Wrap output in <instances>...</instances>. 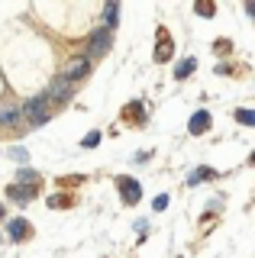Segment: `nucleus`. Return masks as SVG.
Masks as SVG:
<instances>
[{
	"instance_id": "nucleus-1",
	"label": "nucleus",
	"mask_w": 255,
	"mask_h": 258,
	"mask_svg": "<svg viewBox=\"0 0 255 258\" xmlns=\"http://www.w3.org/2000/svg\"><path fill=\"white\" fill-rule=\"evenodd\" d=\"M23 113H26V116L33 119V126H42V123H49L52 110H49V100H45V94L33 97V100H29L26 107H23Z\"/></svg>"
},
{
	"instance_id": "nucleus-2",
	"label": "nucleus",
	"mask_w": 255,
	"mask_h": 258,
	"mask_svg": "<svg viewBox=\"0 0 255 258\" xmlns=\"http://www.w3.org/2000/svg\"><path fill=\"white\" fill-rule=\"evenodd\" d=\"M71 81L68 78H55L52 84H49V91H45V100H55V103H65V100H71Z\"/></svg>"
},
{
	"instance_id": "nucleus-3",
	"label": "nucleus",
	"mask_w": 255,
	"mask_h": 258,
	"mask_svg": "<svg viewBox=\"0 0 255 258\" xmlns=\"http://www.w3.org/2000/svg\"><path fill=\"white\" fill-rule=\"evenodd\" d=\"M110 42H113V36H110L107 29H97L91 36V42H87V55H91V58H94V55H97V58H100V55H107L110 52Z\"/></svg>"
},
{
	"instance_id": "nucleus-4",
	"label": "nucleus",
	"mask_w": 255,
	"mask_h": 258,
	"mask_svg": "<svg viewBox=\"0 0 255 258\" xmlns=\"http://www.w3.org/2000/svg\"><path fill=\"white\" fill-rule=\"evenodd\" d=\"M87 71H91V58H84V55H78V58H68L65 64V75L61 78H68V81H81Z\"/></svg>"
},
{
	"instance_id": "nucleus-5",
	"label": "nucleus",
	"mask_w": 255,
	"mask_h": 258,
	"mask_svg": "<svg viewBox=\"0 0 255 258\" xmlns=\"http://www.w3.org/2000/svg\"><path fill=\"white\" fill-rule=\"evenodd\" d=\"M207 129H210V113L207 110L194 113V116H190V133H207Z\"/></svg>"
},
{
	"instance_id": "nucleus-6",
	"label": "nucleus",
	"mask_w": 255,
	"mask_h": 258,
	"mask_svg": "<svg viewBox=\"0 0 255 258\" xmlns=\"http://www.w3.org/2000/svg\"><path fill=\"white\" fill-rule=\"evenodd\" d=\"M116 26V4H107V7H103V29H113Z\"/></svg>"
},
{
	"instance_id": "nucleus-7",
	"label": "nucleus",
	"mask_w": 255,
	"mask_h": 258,
	"mask_svg": "<svg viewBox=\"0 0 255 258\" xmlns=\"http://www.w3.org/2000/svg\"><path fill=\"white\" fill-rule=\"evenodd\" d=\"M20 116H23V110H20V107H7L4 113H0V123H17Z\"/></svg>"
},
{
	"instance_id": "nucleus-8",
	"label": "nucleus",
	"mask_w": 255,
	"mask_h": 258,
	"mask_svg": "<svg viewBox=\"0 0 255 258\" xmlns=\"http://www.w3.org/2000/svg\"><path fill=\"white\" fill-rule=\"evenodd\" d=\"M26 229H29V226L23 223V220H13V223H10V236H13V239H23V236H26Z\"/></svg>"
},
{
	"instance_id": "nucleus-9",
	"label": "nucleus",
	"mask_w": 255,
	"mask_h": 258,
	"mask_svg": "<svg viewBox=\"0 0 255 258\" xmlns=\"http://www.w3.org/2000/svg\"><path fill=\"white\" fill-rule=\"evenodd\" d=\"M10 197L13 200H29V197H33V187H20V184H17V187H10Z\"/></svg>"
},
{
	"instance_id": "nucleus-10",
	"label": "nucleus",
	"mask_w": 255,
	"mask_h": 258,
	"mask_svg": "<svg viewBox=\"0 0 255 258\" xmlns=\"http://www.w3.org/2000/svg\"><path fill=\"white\" fill-rule=\"evenodd\" d=\"M190 71H194V58H184V61L178 64V71H174V75H178V78H187Z\"/></svg>"
},
{
	"instance_id": "nucleus-11",
	"label": "nucleus",
	"mask_w": 255,
	"mask_h": 258,
	"mask_svg": "<svg viewBox=\"0 0 255 258\" xmlns=\"http://www.w3.org/2000/svg\"><path fill=\"white\" fill-rule=\"evenodd\" d=\"M236 119H239V123L255 126V110H236Z\"/></svg>"
},
{
	"instance_id": "nucleus-12",
	"label": "nucleus",
	"mask_w": 255,
	"mask_h": 258,
	"mask_svg": "<svg viewBox=\"0 0 255 258\" xmlns=\"http://www.w3.org/2000/svg\"><path fill=\"white\" fill-rule=\"evenodd\" d=\"M210 177H213L210 168H201V171H194V174H190V184H197V181H210Z\"/></svg>"
},
{
	"instance_id": "nucleus-13",
	"label": "nucleus",
	"mask_w": 255,
	"mask_h": 258,
	"mask_svg": "<svg viewBox=\"0 0 255 258\" xmlns=\"http://www.w3.org/2000/svg\"><path fill=\"white\" fill-rule=\"evenodd\" d=\"M123 190H126V197H130V200H139V184L123 181Z\"/></svg>"
},
{
	"instance_id": "nucleus-14",
	"label": "nucleus",
	"mask_w": 255,
	"mask_h": 258,
	"mask_svg": "<svg viewBox=\"0 0 255 258\" xmlns=\"http://www.w3.org/2000/svg\"><path fill=\"white\" fill-rule=\"evenodd\" d=\"M20 181H23V184H26V187H29V184L36 181V171H20Z\"/></svg>"
},
{
	"instance_id": "nucleus-15",
	"label": "nucleus",
	"mask_w": 255,
	"mask_h": 258,
	"mask_svg": "<svg viewBox=\"0 0 255 258\" xmlns=\"http://www.w3.org/2000/svg\"><path fill=\"white\" fill-rule=\"evenodd\" d=\"M97 142H100L97 133H87V136H84V145H87V149H91V145H97Z\"/></svg>"
},
{
	"instance_id": "nucleus-16",
	"label": "nucleus",
	"mask_w": 255,
	"mask_h": 258,
	"mask_svg": "<svg viewBox=\"0 0 255 258\" xmlns=\"http://www.w3.org/2000/svg\"><path fill=\"white\" fill-rule=\"evenodd\" d=\"M245 13H249V16H255V4H245Z\"/></svg>"
},
{
	"instance_id": "nucleus-17",
	"label": "nucleus",
	"mask_w": 255,
	"mask_h": 258,
	"mask_svg": "<svg viewBox=\"0 0 255 258\" xmlns=\"http://www.w3.org/2000/svg\"><path fill=\"white\" fill-rule=\"evenodd\" d=\"M252 165H255V152H252Z\"/></svg>"
}]
</instances>
